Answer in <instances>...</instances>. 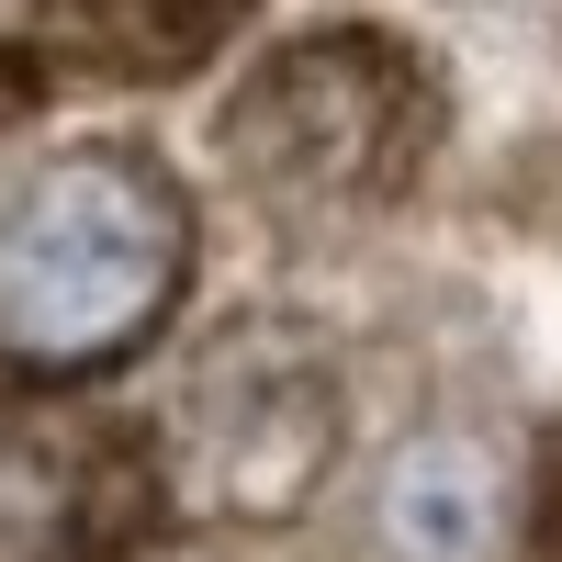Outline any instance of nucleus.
<instances>
[{
  "label": "nucleus",
  "mask_w": 562,
  "mask_h": 562,
  "mask_svg": "<svg viewBox=\"0 0 562 562\" xmlns=\"http://www.w3.org/2000/svg\"><path fill=\"white\" fill-rule=\"evenodd\" d=\"M158 461L203 518H293L338 461V371L293 326H225L169 405Z\"/></svg>",
  "instance_id": "nucleus-3"
},
{
  "label": "nucleus",
  "mask_w": 562,
  "mask_h": 562,
  "mask_svg": "<svg viewBox=\"0 0 562 562\" xmlns=\"http://www.w3.org/2000/svg\"><path fill=\"white\" fill-rule=\"evenodd\" d=\"M383 562H506L518 551V473L473 428H416L371 484Z\"/></svg>",
  "instance_id": "nucleus-4"
},
{
  "label": "nucleus",
  "mask_w": 562,
  "mask_h": 562,
  "mask_svg": "<svg viewBox=\"0 0 562 562\" xmlns=\"http://www.w3.org/2000/svg\"><path fill=\"white\" fill-rule=\"evenodd\" d=\"M439 147V79L416 45L371 23L293 34L225 102V169L270 214H371Z\"/></svg>",
  "instance_id": "nucleus-2"
},
{
  "label": "nucleus",
  "mask_w": 562,
  "mask_h": 562,
  "mask_svg": "<svg viewBox=\"0 0 562 562\" xmlns=\"http://www.w3.org/2000/svg\"><path fill=\"white\" fill-rule=\"evenodd\" d=\"M57 23L113 79H180L248 23V0H57Z\"/></svg>",
  "instance_id": "nucleus-5"
},
{
  "label": "nucleus",
  "mask_w": 562,
  "mask_h": 562,
  "mask_svg": "<svg viewBox=\"0 0 562 562\" xmlns=\"http://www.w3.org/2000/svg\"><path fill=\"white\" fill-rule=\"evenodd\" d=\"M192 270V203L135 147H68L0 180V360L113 371L158 338Z\"/></svg>",
  "instance_id": "nucleus-1"
}]
</instances>
